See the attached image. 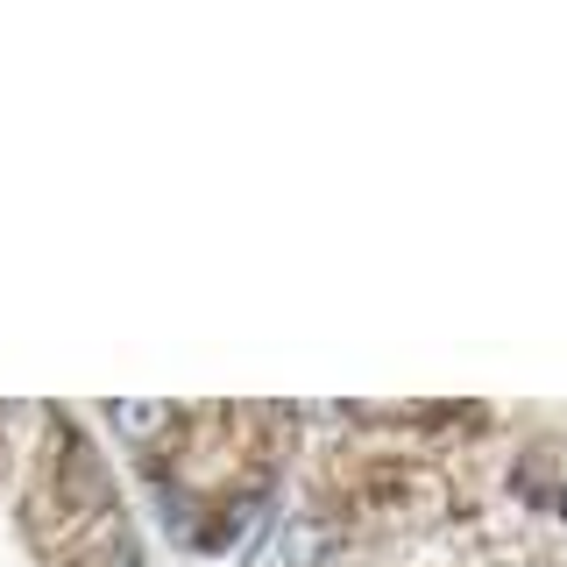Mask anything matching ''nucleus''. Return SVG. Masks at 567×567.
Returning <instances> with one entry per match:
<instances>
[{"label": "nucleus", "instance_id": "f03ea898", "mask_svg": "<svg viewBox=\"0 0 567 567\" xmlns=\"http://www.w3.org/2000/svg\"><path fill=\"white\" fill-rule=\"evenodd\" d=\"M106 425L121 440H135V447H156V440L177 433V412L171 398H106Z\"/></svg>", "mask_w": 567, "mask_h": 567}, {"label": "nucleus", "instance_id": "f257e3e1", "mask_svg": "<svg viewBox=\"0 0 567 567\" xmlns=\"http://www.w3.org/2000/svg\"><path fill=\"white\" fill-rule=\"evenodd\" d=\"M333 546H341V532H333V518H284L270 532V546H262V567H327Z\"/></svg>", "mask_w": 567, "mask_h": 567}]
</instances>
